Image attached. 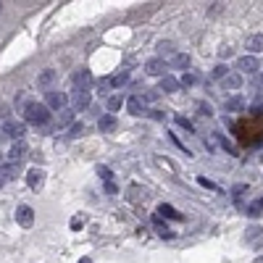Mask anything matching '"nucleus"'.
Returning <instances> with one entry per match:
<instances>
[{
  "label": "nucleus",
  "instance_id": "1",
  "mask_svg": "<svg viewBox=\"0 0 263 263\" xmlns=\"http://www.w3.org/2000/svg\"><path fill=\"white\" fill-rule=\"evenodd\" d=\"M24 116L32 124H48L50 121V111H48L45 103H27V106H24Z\"/></svg>",
  "mask_w": 263,
  "mask_h": 263
},
{
  "label": "nucleus",
  "instance_id": "2",
  "mask_svg": "<svg viewBox=\"0 0 263 263\" xmlns=\"http://www.w3.org/2000/svg\"><path fill=\"white\" fill-rule=\"evenodd\" d=\"M24 158H27V145L24 142H14V145H11V150H8V155H6V163L19 166Z\"/></svg>",
  "mask_w": 263,
  "mask_h": 263
},
{
  "label": "nucleus",
  "instance_id": "3",
  "mask_svg": "<svg viewBox=\"0 0 263 263\" xmlns=\"http://www.w3.org/2000/svg\"><path fill=\"white\" fill-rule=\"evenodd\" d=\"M3 129H6V134H8L14 142H21V137H24V132H27L24 124H21V121H14V119H6Z\"/></svg>",
  "mask_w": 263,
  "mask_h": 263
},
{
  "label": "nucleus",
  "instance_id": "4",
  "mask_svg": "<svg viewBox=\"0 0 263 263\" xmlns=\"http://www.w3.org/2000/svg\"><path fill=\"white\" fill-rule=\"evenodd\" d=\"M66 103H68V98L63 95V93H48V98H45V106H48V111L53 108V111H63L66 108Z\"/></svg>",
  "mask_w": 263,
  "mask_h": 263
},
{
  "label": "nucleus",
  "instance_id": "5",
  "mask_svg": "<svg viewBox=\"0 0 263 263\" xmlns=\"http://www.w3.org/2000/svg\"><path fill=\"white\" fill-rule=\"evenodd\" d=\"M237 68H239L242 74H255V71H258L255 55H239V58H237Z\"/></svg>",
  "mask_w": 263,
  "mask_h": 263
},
{
  "label": "nucleus",
  "instance_id": "6",
  "mask_svg": "<svg viewBox=\"0 0 263 263\" xmlns=\"http://www.w3.org/2000/svg\"><path fill=\"white\" fill-rule=\"evenodd\" d=\"M16 221L24 226V229H29V226L34 224V211L29 208V205H19L16 208Z\"/></svg>",
  "mask_w": 263,
  "mask_h": 263
},
{
  "label": "nucleus",
  "instance_id": "7",
  "mask_svg": "<svg viewBox=\"0 0 263 263\" xmlns=\"http://www.w3.org/2000/svg\"><path fill=\"white\" fill-rule=\"evenodd\" d=\"M71 106H74V111H84L90 106V90H74Z\"/></svg>",
  "mask_w": 263,
  "mask_h": 263
},
{
  "label": "nucleus",
  "instance_id": "8",
  "mask_svg": "<svg viewBox=\"0 0 263 263\" xmlns=\"http://www.w3.org/2000/svg\"><path fill=\"white\" fill-rule=\"evenodd\" d=\"M42 182H45V171H42V168H32L29 174H27V185H29L32 190L42 187Z\"/></svg>",
  "mask_w": 263,
  "mask_h": 263
},
{
  "label": "nucleus",
  "instance_id": "9",
  "mask_svg": "<svg viewBox=\"0 0 263 263\" xmlns=\"http://www.w3.org/2000/svg\"><path fill=\"white\" fill-rule=\"evenodd\" d=\"M179 87H182V84H179L177 76H168V74L161 76V90H163V93H168V95H171V93H179Z\"/></svg>",
  "mask_w": 263,
  "mask_h": 263
},
{
  "label": "nucleus",
  "instance_id": "10",
  "mask_svg": "<svg viewBox=\"0 0 263 263\" xmlns=\"http://www.w3.org/2000/svg\"><path fill=\"white\" fill-rule=\"evenodd\" d=\"M145 68H147V74H150V76H163L166 63H163V58H150L145 63Z\"/></svg>",
  "mask_w": 263,
  "mask_h": 263
},
{
  "label": "nucleus",
  "instance_id": "11",
  "mask_svg": "<svg viewBox=\"0 0 263 263\" xmlns=\"http://www.w3.org/2000/svg\"><path fill=\"white\" fill-rule=\"evenodd\" d=\"M90 82H93V76H90L87 68H82V71H76V74H74V84H76V90H87Z\"/></svg>",
  "mask_w": 263,
  "mask_h": 263
},
{
  "label": "nucleus",
  "instance_id": "12",
  "mask_svg": "<svg viewBox=\"0 0 263 263\" xmlns=\"http://www.w3.org/2000/svg\"><path fill=\"white\" fill-rule=\"evenodd\" d=\"M98 129H100V132H113V129H116V116H111V113L100 116V119H98Z\"/></svg>",
  "mask_w": 263,
  "mask_h": 263
},
{
  "label": "nucleus",
  "instance_id": "13",
  "mask_svg": "<svg viewBox=\"0 0 263 263\" xmlns=\"http://www.w3.org/2000/svg\"><path fill=\"white\" fill-rule=\"evenodd\" d=\"M153 226L158 229V234H161V237H166V239L174 237V232H171L168 226H166V221H161V216H153Z\"/></svg>",
  "mask_w": 263,
  "mask_h": 263
},
{
  "label": "nucleus",
  "instance_id": "14",
  "mask_svg": "<svg viewBox=\"0 0 263 263\" xmlns=\"http://www.w3.org/2000/svg\"><path fill=\"white\" fill-rule=\"evenodd\" d=\"M127 108H129L132 116H140V113L145 111V103H142L140 98H129V100H127Z\"/></svg>",
  "mask_w": 263,
  "mask_h": 263
},
{
  "label": "nucleus",
  "instance_id": "15",
  "mask_svg": "<svg viewBox=\"0 0 263 263\" xmlns=\"http://www.w3.org/2000/svg\"><path fill=\"white\" fill-rule=\"evenodd\" d=\"M247 50L250 53H260L263 50V34H253V37H247Z\"/></svg>",
  "mask_w": 263,
  "mask_h": 263
},
{
  "label": "nucleus",
  "instance_id": "16",
  "mask_svg": "<svg viewBox=\"0 0 263 263\" xmlns=\"http://www.w3.org/2000/svg\"><path fill=\"white\" fill-rule=\"evenodd\" d=\"M158 213H161V216H166V219H174V221H179V219H185V216H182L179 211H174V208H171V205H161V208H158Z\"/></svg>",
  "mask_w": 263,
  "mask_h": 263
},
{
  "label": "nucleus",
  "instance_id": "17",
  "mask_svg": "<svg viewBox=\"0 0 263 263\" xmlns=\"http://www.w3.org/2000/svg\"><path fill=\"white\" fill-rule=\"evenodd\" d=\"M171 66L174 68H187L190 66V55L187 53H177L174 58H171Z\"/></svg>",
  "mask_w": 263,
  "mask_h": 263
},
{
  "label": "nucleus",
  "instance_id": "18",
  "mask_svg": "<svg viewBox=\"0 0 263 263\" xmlns=\"http://www.w3.org/2000/svg\"><path fill=\"white\" fill-rule=\"evenodd\" d=\"M239 84H242V76H239V74H226V76H224V87L237 90Z\"/></svg>",
  "mask_w": 263,
  "mask_h": 263
},
{
  "label": "nucleus",
  "instance_id": "19",
  "mask_svg": "<svg viewBox=\"0 0 263 263\" xmlns=\"http://www.w3.org/2000/svg\"><path fill=\"white\" fill-rule=\"evenodd\" d=\"M224 108H226V111H242V108H245V100H242V98H232V100L224 103Z\"/></svg>",
  "mask_w": 263,
  "mask_h": 263
},
{
  "label": "nucleus",
  "instance_id": "20",
  "mask_svg": "<svg viewBox=\"0 0 263 263\" xmlns=\"http://www.w3.org/2000/svg\"><path fill=\"white\" fill-rule=\"evenodd\" d=\"M0 177H3V182H6V179H14V177H16V166L3 163V166H0Z\"/></svg>",
  "mask_w": 263,
  "mask_h": 263
},
{
  "label": "nucleus",
  "instance_id": "21",
  "mask_svg": "<svg viewBox=\"0 0 263 263\" xmlns=\"http://www.w3.org/2000/svg\"><path fill=\"white\" fill-rule=\"evenodd\" d=\"M53 79H55V71H53V68H48V71H42V74H40L37 82H40L42 87H48V84H53Z\"/></svg>",
  "mask_w": 263,
  "mask_h": 263
},
{
  "label": "nucleus",
  "instance_id": "22",
  "mask_svg": "<svg viewBox=\"0 0 263 263\" xmlns=\"http://www.w3.org/2000/svg\"><path fill=\"white\" fill-rule=\"evenodd\" d=\"M177 124H179V127L185 129V132H190V134L195 132V127H192V121H190V119H185V116H177Z\"/></svg>",
  "mask_w": 263,
  "mask_h": 263
},
{
  "label": "nucleus",
  "instance_id": "23",
  "mask_svg": "<svg viewBox=\"0 0 263 263\" xmlns=\"http://www.w3.org/2000/svg\"><path fill=\"white\" fill-rule=\"evenodd\" d=\"M119 108H121V98H119V95H113V98L108 100V111H111V116H113V113H116Z\"/></svg>",
  "mask_w": 263,
  "mask_h": 263
},
{
  "label": "nucleus",
  "instance_id": "24",
  "mask_svg": "<svg viewBox=\"0 0 263 263\" xmlns=\"http://www.w3.org/2000/svg\"><path fill=\"white\" fill-rule=\"evenodd\" d=\"M98 174H100V179H103V182H106V185H108V182H111V177H113L108 166H98Z\"/></svg>",
  "mask_w": 263,
  "mask_h": 263
},
{
  "label": "nucleus",
  "instance_id": "25",
  "mask_svg": "<svg viewBox=\"0 0 263 263\" xmlns=\"http://www.w3.org/2000/svg\"><path fill=\"white\" fill-rule=\"evenodd\" d=\"M245 192H247V187H245V185H237V187L232 190V195H234V200L239 203V200H242V195H245Z\"/></svg>",
  "mask_w": 263,
  "mask_h": 263
},
{
  "label": "nucleus",
  "instance_id": "26",
  "mask_svg": "<svg viewBox=\"0 0 263 263\" xmlns=\"http://www.w3.org/2000/svg\"><path fill=\"white\" fill-rule=\"evenodd\" d=\"M127 79H129V74H116V76L111 79V84H113V87H119V84H124V82H127Z\"/></svg>",
  "mask_w": 263,
  "mask_h": 263
},
{
  "label": "nucleus",
  "instance_id": "27",
  "mask_svg": "<svg viewBox=\"0 0 263 263\" xmlns=\"http://www.w3.org/2000/svg\"><path fill=\"white\" fill-rule=\"evenodd\" d=\"M226 74H229V68H226L224 63H221V66H216V68H213V76H219V79H224Z\"/></svg>",
  "mask_w": 263,
  "mask_h": 263
},
{
  "label": "nucleus",
  "instance_id": "28",
  "mask_svg": "<svg viewBox=\"0 0 263 263\" xmlns=\"http://www.w3.org/2000/svg\"><path fill=\"white\" fill-rule=\"evenodd\" d=\"M198 113H200V116H211V106H208V103H200V106H198Z\"/></svg>",
  "mask_w": 263,
  "mask_h": 263
},
{
  "label": "nucleus",
  "instance_id": "29",
  "mask_svg": "<svg viewBox=\"0 0 263 263\" xmlns=\"http://www.w3.org/2000/svg\"><path fill=\"white\" fill-rule=\"evenodd\" d=\"M82 134V124H71V129H68V137H76Z\"/></svg>",
  "mask_w": 263,
  "mask_h": 263
},
{
  "label": "nucleus",
  "instance_id": "30",
  "mask_svg": "<svg viewBox=\"0 0 263 263\" xmlns=\"http://www.w3.org/2000/svg\"><path fill=\"white\" fill-rule=\"evenodd\" d=\"M71 116H74V111H66V108H63V113H61V124H68V121H71Z\"/></svg>",
  "mask_w": 263,
  "mask_h": 263
},
{
  "label": "nucleus",
  "instance_id": "31",
  "mask_svg": "<svg viewBox=\"0 0 263 263\" xmlns=\"http://www.w3.org/2000/svg\"><path fill=\"white\" fill-rule=\"evenodd\" d=\"M260 208H263V198H260L258 203H253V205H250V208H247V211H250V213H253V216H255V213H258Z\"/></svg>",
  "mask_w": 263,
  "mask_h": 263
},
{
  "label": "nucleus",
  "instance_id": "32",
  "mask_svg": "<svg viewBox=\"0 0 263 263\" xmlns=\"http://www.w3.org/2000/svg\"><path fill=\"white\" fill-rule=\"evenodd\" d=\"M158 50L161 53H171V42L166 40V42H158Z\"/></svg>",
  "mask_w": 263,
  "mask_h": 263
},
{
  "label": "nucleus",
  "instance_id": "33",
  "mask_svg": "<svg viewBox=\"0 0 263 263\" xmlns=\"http://www.w3.org/2000/svg\"><path fill=\"white\" fill-rule=\"evenodd\" d=\"M179 84H185V87H190V84H195V76H190V74H187V76H185V79H182V82H179Z\"/></svg>",
  "mask_w": 263,
  "mask_h": 263
},
{
  "label": "nucleus",
  "instance_id": "34",
  "mask_svg": "<svg viewBox=\"0 0 263 263\" xmlns=\"http://www.w3.org/2000/svg\"><path fill=\"white\" fill-rule=\"evenodd\" d=\"M219 55H221V58H229V55H232V48H226V45H224V48L219 50Z\"/></svg>",
  "mask_w": 263,
  "mask_h": 263
},
{
  "label": "nucleus",
  "instance_id": "35",
  "mask_svg": "<svg viewBox=\"0 0 263 263\" xmlns=\"http://www.w3.org/2000/svg\"><path fill=\"white\" fill-rule=\"evenodd\" d=\"M106 192H108V195H116V185H113V182H108V185H106Z\"/></svg>",
  "mask_w": 263,
  "mask_h": 263
},
{
  "label": "nucleus",
  "instance_id": "36",
  "mask_svg": "<svg viewBox=\"0 0 263 263\" xmlns=\"http://www.w3.org/2000/svg\"><path fill=\"white\" fill-rule=\"evenodd\" d=\"M82 226V219H71V229H79Z\"/></svg>",
  "mask_w": 263,
  "mask_h": 263
},
{
  "label": "nucleus",
  "instance_id": "37",
  "mask_svg": "<svg viewBox=\"0 0 263 263\" xmlns=\"http://www.w3.org/2000/svg\"><path fill=\"white\" fill-rule=\"evenodd\" d=\"M79 263H93V260H90V258H82V260H79Z\"/></svg>",
  "mask_w": 263,
  "mask_h": 263
},
{
  "label": "nucleus",
  "instance_id": "38",
  "mask_svg": "<svg viewBox=\"0 0 263 263\" xmlns=\"http://www.w3.org/2000/svg\"><path fill=\"white\" fill-rule=\"evenodd\" d=\"M0 187H3V177H0Z\"/></svg>",
  "mask_w": 263,
  "mask_h": 263
},
{
  "label": "nucleus",
  "instance_id": "39",
  "mask_svg": "<svg viewBox=\"0 0 263 263\" xmlns=\"http://www.w3.org/2000/svg\"><path fill=\"white\" fill-rule=\"evenodd\" d=\"M0 11H3V3H0Z\"/></svg>",
  "mask_w": 263,
  "mask_h": 263
}]
</instances>
